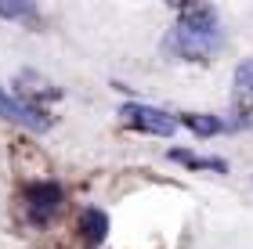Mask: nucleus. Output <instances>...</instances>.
<instances>
[{
    "label": "nucleus",
    "instance_id": "nucleus-1",
    "mask_svg": "<svg viewBox=\"0 0 253 249\" xmlns=\"http://www.w3.org/2000/svg\"><path fill=\"white\" fill-rule=\"evenodd\" d=\"M217 36V15L213 7H185L177 18V40H181V51L192 54V58H206L210 43Z\"/></svg>",
    "mask_w": 253,
    "mask_h": 249
},
{
    "label": "nucleus",
    "instance_id": "nucleus-2",
    "mask_svg": "<svg viewBox=\"0 0 253 249\" xmlns=\"http://www.w3.org/2000/svg\"><path fill=\"white\" fill-rule=\"evenodd\" d=\"M120 116H123L126 127H137L145 134H159V138H170L174 127H177L174 116H167V112H159V108H148V105H123Z\"/></svg>",
    "mask_w": 253,
    "mask_h": 249
},
{
    "label": "nucleus",
    "instance_id": "nucleus-3",
    "mask_svg": "<svg viewBox=\"0 0 253 249\" xmlns=\"http://www.w3.org/2000/svg\"><path fill=\"white\" fill-rule=\"evenodd\" d=\"M235 119L243 127H253V62H243L235 69V94H232Z\"/></svg>",
    "mask_w": 253,
    "mask_h": 249
},
{
    "label": "nucleus",
    "instance_id": "nucleus-4",
    "mask_svg": "<svg viewBox=\"0 0 253 249\" xmlns=\"http://www.w3.org/2000/svg\"><path fill=\"white\" fill-rule=\"evenodd\" d=\"M0 116L11 119V123H22V127H33V130H43V127H47L43 112L29 108L26 101H18V98H7L4 90H0Z\"/></svg>",
    "mask_w": 253,
    "mask_h": 249
},
{
    "label": "nucleus",
    "instance_id": "nucleus-5",
    "mask_svg": "<svg viewBox=\"0 0 253 249\" xmlns=\"http://www.w3.org/2000/svg\"><path fill=\"white\" fill-rule=\"evenodd\" d=\"M80 231H84L87 242H101L109 235V217L101 210H84L80 213Z\"/></svg>",
    "mask_w": 253,
    "mask_h": 249
},
{
    "label": "nucleus",
    "instance_id": "nucleus-6",
    "mask_svg": "<svg viewBox=\"0 0 253 249\" xmlns=\"http://www.w3.org/2000/svg\"><path fill=\"white\" fill-rule=\"evenodd\" d=\"M29 202H33V210H37L40 217H47L62 202V188L58 184H37V188H29Z\"/></svg>",
    "mask_w": 253,
    "mask_h": 249
},
{
    "label": "nucleus",
    "instance_id": "nucleus-7",
    "mask_svg": "<svg viewBox=\"0 0 253 249\" xmlns=\"http://www.w3.org/2000/svg\"><path fill=\"white\" fill-rule=\"evenodd\" d=\"M181 119H185L195 134H203V138H206V134H217V130H221V119H213V116H199V112H188V116H181Z\"/></svg>",
    "mask_w": 253,
    "mask_h": 249
},
{
    "label": "nucleus",
    "instance_id": "nucleus-8",
    "mask_svg": "<svg viewBox=\"0 0 253 249\" xmlns=\"http://www.w3.org/2000/svg\"><path fill=\"white\" fill-rule=\"evenodd\" d=\"M170 159H177V163H188V166H206V170H224V163H221V159H195V155L181 152V148H174V152H170Z\"/></svg>",
    "mask_w": 253,
    "mask_h": 249
},
{
    "label": "nucleus",
    "instance_id": "nucleus-9",
    "mask_svg": "<svg viewBox=\"0 0 253 249\" xmlns=\"http://www.w3.org/2000/svg\"><path fill=\"white\" fill-rule=\"evenodd\" d=\"M29 4H0V15H4V18H15V15H29Z\"/></svg>",
    "mask_w": 253,
    "mask_h": 249
}]
</instances>
